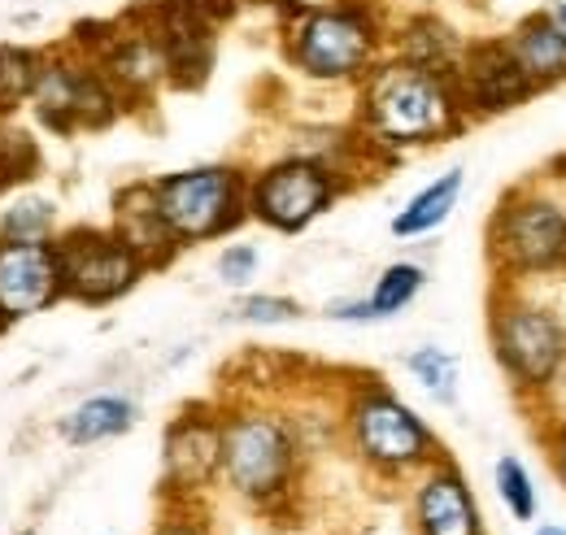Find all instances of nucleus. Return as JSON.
<instances>
[{
  "label": "nucleus",
  "instance_id": "nucleus-32",
  "mask_svg": "<svg viewBox=\"0 0 566 535\" xmlns=\"http://www.w3.org/2000/svg\"><path fill=\"white\" fill-rule=\"evenodd\" d=\"M536 535H566V527H541Z\"/></svg>",
  "mask_w": 566,
  "mask_h": 535
},
{
  "label": "nucleus",
  "instance_id": "nucleus-28",
  "mask_svg": "<svg viewBox=\"0 0 566 535\" xmlns=\"http://www.w3.org/2000/svg\"><path fill=\"white\" fill-rule=\"evenodd\" d=\"M258 249L253 244H227L222 253H218V262H213V270H218V279L227 283V287H249L253 279H258Z\"/></svg>",
  "mask_w": 566,
  "mask_h": 535
},
{
  "label": "nucleus",
  "instance_id": "nucleus-24",
  "mask_svg": "<svg viewBox=\"0 0 566 535\" xmlns=\"http://www.w3.org/2000/svg\"><path fill=\"white\" fill-rule=\"evenodd\" d=\"M406 370L419 379L427 397L436 405H453L458 401V357L449 348H436V344H423L406 357Z\"/></svg>",
  "mask_w": 566,
  "mask_h": 535
},
{
  "label": "nucleus",
  "instance_id": "nucleus-9",
  "mask_svg": "<svg viewBox=\"0 0 566 535\" xmlns=\"http://www.w3.org/2000/svg\"><path fill=\"white\" fill-rule=\"evenodd\" d=\"M489 258L510 279L566 270V204L541 192L505 197L489 227Z\"/></svg>",
  "mask_w": 566,
  "mask_h": 535
},
{
  "label": "nucleus",
  "instance_id": "nucleus-30",
  "mask_svg": "<svg viewBox=\"0 0 566 535\" xmlns=\"http://www.w3.org/2000/svg\"><path fill=\"white\" fill-rule=\"evenodd\" d=\"M554 470H558V479L566 487V431H558V440H554Z\"/></svg>",
  "mask_w": 566,
  "mask_h": 535
},
{
  "label": "nucleus",
  "instance_id": "nucleus-22",
  "mask_svg": "<svg viewBox=\"0 0 566 535\" xmlns=\"http://www.w3.org/2000/svg\"><path fill=\"white\" fill-rule=\"evenodd\" d=\"M427 283V270L419 262H392V266L379 270L366 305H370V318L384 323V318H397L406 305H415V296L423 292Z\"/></svg>",
  "mask_w": 566,
  "mask_h": 535
},
{
  "label": "nucleus",
  "instance_id": "nucleus-15",
  "mask_svg": "<svg viewBox=\"0 0 566 535\" xmlns=\"http://www.w3.org/2000/svg\"><path fill=\"white\" fill-rule=\"evenodd\" d=\"M109 231L136 249L148 270H161L175 262L179 253V240L170 235L161 209H157V197H153V179H136L127 188L114 192V218H109Z\"/></svg>",
  "mask_w": 566,
  "mask_h": 535
},
{
  "label": "nucleus",
  "instance_id": "nucleus-26",
  "mask_svg": "<svg viewBox=\"0 0 566 535\" xmlns=\"http://www.w3.org/2000/svg\"><path fill=\"white\" fill-rule=\"evenodd\" d=\"M40 170V148L27 132H13L0 123V197L18 192V183H27Z\"/></svg>",
  "mask_w": 566,
  "mask_h": 535
},
{
  "label": "nucleus",
  "instance_id": "nucleus-13",
  "mask_svg": "<svg viewBox=\"0 0 566 535\" xmlns=\"http://www.w3.org/2000/svg\"><path fill=\"white\" fill-rule=\"evenodd\" d=\"M453 83L462 96L467 118H493L514 105H523L536 87L514 62V53L505 49V40H484V44H467L462 62L453 66Z\"/></svg>",
  "mask_w": 566,
  "mask_h": 535
},
{
  "label": "nucleus",
  "instance_id": "nucleus-10",
  "mask_svg": "<svg viewBox=\"0 0 566 535\" xmlns=\"http://www.w3.org/2000/svg\"><path fill=\"white\" fill-rule=\"evenodd\" d=\"M57 258H62V292L74 305L105 310L136 292L148 266L136 258L132 244H123L109 227H71L57 231Z\"/></svg>",
  "mask_w": 566,
  "mask_h": 535
},
{
  "label": "nucleus",
  "instance_id": "nucleus-21",
  "mask_svg": "<svg viewBox=\"0 0 566 535\" xmlns=\"http://www.w3.org/2000/svg\"><path fill=\"white\" fill-rule=\"evenodd\" d=\"M57 235V201L40 192H13L0 204V244L13 240H53Z\"/></svg>",
  "mask_w": 566,
  "mask_h": 535
},
{
  "label": "nucleus",
  "instance_id": "nucleus-34",
  "mask_svg": "<svg viewBox=\"0 0 566 535\" xmlns=\"http://www.w3.org/2000/svg\"><path fill=\"white\" fill-rule=\"evenodd\" d=\"M18 535H35V532H18Z\"/></svg>",
  "mask_w": 566,
  "mask_h": 535
},
{
  "label": "nucleus",
  "instance_id": "nucleus-14",
  "mask_svg": "<svg viewBox=\"0 0 566 535\" xmlns=\"http://www.w3.org/2000/svg\"><path fill=\"white\" fill-rule=\"evenodd\" d=\"M410 514H415L419 535H484V518H480L471 483L444 458H436L427 470H419Z\"/></svg>",
  "mask_w": 566,
  "mask_h": 535
},
{
  "label": "nucleus",
  "instance_id": "nucleus-17",
  "mask_svg": "<svg viewBox=\"0 0 566 535\" xmlns=\"http://www.w3.org/2000/svg\"><path fill=\"white\" fill-rule=\"evenodd\" d=\"M136 422H140V405L127 392H96V397H83L78 405H71L57 418V436L71 449H92V444L127 436Z\"/></svg>",
  "mask_w": 566,
  "mask_h": 535
},
{
  "label": "nucleus",
  "instance_id": "nucleus-33",
  "mask_svg": "<svg viewBox=\"0 0 566 535\" xmlns=\"http://www.w3.org/2000/svg\"><path fill=\"white\" fill-rule=\"evenodd\" d=\"M249 4H292V0H249Z\"/></svg>",
  "mask_w": 566,
  "mask_h": 535
},
{
  "label": "nucleus",
  "instance_id": "nucleus-7",
  "mask_svg": "<svg viewBox=\"0 0 566 535\" xmlns=\"http://www.w3.org/2000/svg\"><path fill=\"white\" fill-rule=\"evenodd\" d=\"M345 192V175L310 153H287L280 161L249 175V218L280 231L301 235L310 222H318Z\"/></svg>",
  "mask_w": 566,
  "mask_h": 535
},
{
  "label": "nucleus",
  "instance_id": "nucleus-20",
  "mask_svg": "<svg viewBox=\"0 0 566 535\" xmlns=\"http://www.w3.org/2000/svg\"><path fill=\"white\" fill-rule=\"evenodd\" d=\"M462 49H467V44L458 40V31H453L444 18L419 13V18H410L406 31L397 35V53H392V57H406V62H415V66L453 74V66L462 62Z\"/></svg>",
  "mask_w": 566,
  "mask_h": 535
},
{
  "label": "nucleus",
  "instance_id": "nucleus-3",
  "mask_svg": "<svg viewBox=\"0 0 566 535\" xmlns=\"http://www.w3.org/2000/svg\"><path fill=\"white\" fill-rule=\"evenodd\" d=\"M301 431L280 409L235 405L222 409V462L218 479L258 510H271L296 483Z\"/></svg>",
  "mask_w": 566,
  "mask_h": 535
},
{
  "label": "nucleus",
  "instance_id": "nucleus-25",
  "mask_svg": "<svg viewBox=\"0 0 566 535\" xmlns=\"http://www.w3.org/2000/svg\"><path fill=\"white\" fill-rule=\"evenodd\" d=\"M493 483H496L501 505L510 510V518H514V523H532V518H536V483H532L527 466H523L514 453L496 458Z\"/></svg>",
  "mask_w": 566,
  "mask_h": 535
},
{
  "label": "nucleus",
  "instance_id": "nucleus-18",
  "mask_svg": "<svg viewBox=\"0 0 566 535\" xmlns=\"http://www.w3.org/2000/svg\"><path fill=\"white\" fill-rule=\"evenodd\" d=\"M505 49L514 53V62L523 66V74L532 78L536 92L566 78V31L545 13V9L527 13V18L505 35Z\"/></svg>",
  "mask_w": 566,
  "mask_h": 535
},
{
  "label": "nucleus",
  "instance_id": "nucleus-2",
  "mask_svg": "<svg viewBox=\"0 0 566 535\" xmlns=\"http://www.w3.org/2000/svg\"><path fill=\"white\" fill-rule=\"evenodd\" d=\"M283 53L314 83H357L384 53V22L366 0L283 4Z\"/></svg>",
  "mask_w": 566,
  "mask_h": 535
},
{
  "label": "nucleus",
  "instance_id": "nucleus-29",
  "mask_svg": "<svg viewBox=\"0 0 566 535\" xmlns=\"http://www.w3.org/2000/svg\"><path fill=\"white\" fill-rule=\"evenodd\" d=\"M153 535H213V532H210V518H206L192 501H170L166 518L157 523Z\"/></svg>",
  "mask_w": 566,
  "mask_h": 535
},
{
  "label": "nucleus",
  "instance_id": "nucleus-1",
  "mask_svg": "<svg viewBox=\"0 0 566 535\" xmlns=\"http://www.w3.org/2000/svg\"><path fill=\"white\" fill-rule=\"evenodd\" d=\"M357 83H361L357 123L370 148H388V153L427 148L467 127L458 83L444 70L388 57V62H375Z\"/></svg>",
  "mask_w": 566,
  "mask_h": 535
},
{
  "label": "nucleus",
  "instance_id": "nucleus-8",
  "mask_svg": "<svg viewBox=\"0 0 566 535\" xmlns=\"http://www.w3.org/2000/svg\"><path fill=\"white\" fill-rule=\"evenodd\" d=\"M27 105H35L40 123L57 135H74L83 127L101 132L123 114V96L105 78V70L92 57H78L66 49L40 57V74H35Z\"/></svg>",
  "mask_w": 566,
  "mask_h": 535
},
{
  "label": "nucleus",
  "instance_id": "nucleus-12",
  "mask_svg": "<svg viewBox=\"0 0 566 535\" xmlns=\"http://www.w3.org/2000/svg\"><path fill=\"white\" fill-rule=\"evenodd\" d=\"M62 258L57 240H13L0 244V323L13 327L62 305Z\"/></svg>",
  "mask_w": 566,
  "mask_h": 535
},
{
  "label": "nucleus",
  "instance_id": "nucleus-27",
  "mask_svg": "<svg viewBox=\"0 0 566 535\" xmlns=\"http://www.w3.org/2000/svg\"><path fill=\"white\" fill-rule=\"evenodd\" d=\"M235 318L253 323V327H280V323L301 318V305L292 296H275V292H249L235 301Z\"/></svg>",
  "mask_w": 566,
  "mask_h": 535
},
{
  "label": "nucleus",
  "instance_id": "nucleus-5",
  "mask_svg": "<svg viewBox=\"0 0 566 535\" xmlns=\"http://www.w3.org/2000/svg\"><path fill=\"white\" fill-rule=\"evenodd\" d=\"M153 197L179 249L222 240L249 222V175L227 161L161 175L153 179Z\"/></svg>",
  "mask_w": 566,
  "mask_h": 535
},
{
  "label": "nucleus",
  "instance_id": "nucleus-23",
  "mask_svg": "<svg viewBox=\"0 0 566 535\" xmlns=\"http://www.w3.org/2000/svg\"><path fill=\"white\" fill-rule=\"evenodd\" d=\"M40 49L27 44H0V118L31 101L35 74H40Z\"/></svg>",
  "mask_w": 566,
  "mask_h": 535
},
{
  "label": "nucleus",
  "instance_id": "nucleus-35",
  "mask_svg": "<svg viewBox=\"0 0 566 535\" xmlns=\"http://www.w3.org/2000/svg\"><path fill=\"white\" fill-rule=\"evenodd\" d=\"M0 332H9V327H4V323H0Z\"/></svg>",
  "mask_w": 566,
  "mask_h": 535
},
{
  "label": "nucleus",
  "instance_id": "nucleus-31",
  "mask_svg": "<svg viewBox=\"0 0 566 535\" xmlns=\"http://www.w3.org/2000/svg\"><path fill=\"white\" fill-rule=\"evenodd\" d=\"M545 13H549V18L566 31V0H549V4H545Z\"/></svg>",
  "mask_w": 566,
  "mask_h": 535
},
{
  "label": "nucleus",
  "instance_id": "nucleus-19",
  "mask_svg": "<svg viewBox=\"0 0 566 535\" xmlns=\"http://www.w3.org/2000/svg\"><path fill=\"white\" fill-rule=\"evenodd\" d=\"M462 188H467L462 166H453V170H444L440 179H431L427 188H419L410 201L392 213V235H397V240H419V235H431L436 227H444L449 213L462 201Z\"/></svg>",
  "mask_w": 566,
  "mask_h": 535
},
{
  "label": "nucleus",
  "instance_id": "nucleus-6",
  "mask_svg": "<svg viewBox=\"0 0 566 535\" xmlns=\"http://www.w3.org/2000/svg\"><path fill=\"white\" fill-rule=\"evenodd\" d=\"M489 339L501 370L523 392H545L563 379L566 370V323L558 314L523 301V296H493L489 314Z\"/></svg>",
  "mask_w": 566,
  "mask_h": 535
},
{
  "label": "nucleus",
  "instance_id": "nucleus-11",
  "mask_svg": "<svg viewBox=\"0 0 566 535\" xmlns=\"http://www.w3.org/2000/svg\"><path fill=\"white\" fill-rule=\"evenodd\" d=\"M222 462V413L210 405L184 409L161 436V487L166 501H197Z\"/></svg>",
  "mask_w": 566,
  "mask_h": 535
},
{
  "label": "nucleus",
  "instance_id": "nucleus-4",
  "mask_svg": "<svg viewBox=\"0 0 566 535\" xmlns=\"http://www.w3.org/2000/svg\"><path fill=\"white\" fill-rule=\"evenodd\" d=\"M345 436L357 462L379 479H410L440 458L436 431L384 384H361L345 401Z\"/></svg>",
  "mask_w": 566,
  "mask_h": 535
},
{
  "label": "nucleus",
  "instance_id": "nucleus-16",
  "mask_svg": "<svg viewBox=\"0 0 566 535\" xmlns=\"http://www.w3.org/2000/svg\"><path fill=\"white\" fill-rule=\"evenodd\" d=\"M96 66L105 70V78L118 87V96H148L153 87L170 83V66H166V53L157 44V35L144 27V31H114L96 57Z\"/></svg>",
  "mask_w": 566,
  "mask_h": 535
}]
</instances>
